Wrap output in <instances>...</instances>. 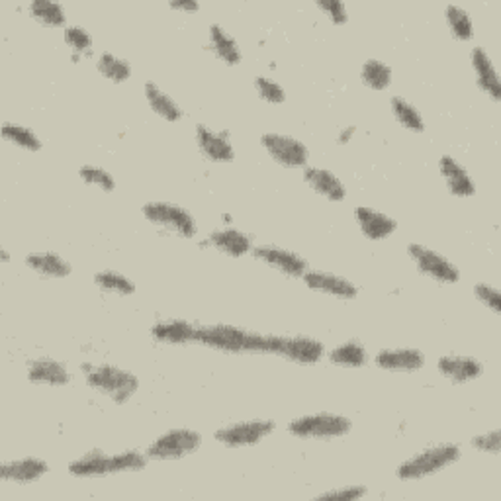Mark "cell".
Masks as SVG:
<instances>
[{
  "label": "cell",
  "mask_w": 501,
  "mask_h": 501,
  "mask_svg": "<svg viewBox=\"0 0 501 501\" xmlns=\"http://www.w3.org/2000/svg\"><path fill=\"white\" fill-rule=\"evenodd\" d=\"M148 455L140 450H124L106 455L102 450H89L69 464V474L75 478H102L110 474L138 472L148 467Z\"/></svg>",
  "instance_id": "6da1fadb"
},
{
  "label": "cell",
  "mask_w": 501,
  "mask_h": 501,
  "mask_svg": "<svg viewBox=\"0 0 501 501\" xmlns=\"http://www.w3.org/2000/svg\"><path fill=\"white\" fill-rule=\"evenodd\" d=\"M197 343L222 351L229 354L239 352H263L265 354V335L247 332L243 327L216 323V325H200L197 327V335H194Z\"/></svg>",
  "instance_id": "7a4b0ae2"
},
{
  "label": "cell",
  "mask_w": 501,
  "mask_h": 501,
  "mask_svg": "<svg viewBox=\"0 0 501 501\" xmlns=\"http://www.w3.org/2000/svg\"><path fill=\"white\" fill-rule=\"evenodd\" d=\"M82 371L87 386L94 390V392L110 398L114 403H118V406L130 401L140 390L138 376L130 371L118 369V366L82 364Z\"/></svg>",
  "instance_id": "3957f363"
},
{
  "label": "cell",
  "mask_w": 501,
  "mask_h": 501,
  "mask_svg": "<svg viewBox=\"0 0 501 501\" xmlns=\"http://www.w3.org/2000/svg\"><path fill=\"white\" fill-rule=\"evenodd\" d=\"M458 460H460L458 445H452V443L435 445L418 452V455H413L408 460H403L396 470V476L403 482L429 478V476L448 468L450 464H455Z\"/></svg>",
  "instance_id": "277c9868"
},
{
  "label": "cell",
  "mask_w": 501,
  "mask_h": 501,
  "mask_svg": "<svg viewBox=\"0 0 501 501\" xmlns=\"http://www.w3.org/2000/svg\"><path fill=\"white\" fill-rule=\"evenodd\" d=\"M352 429V421L345 415L320 411L312 415H303L288 423V433L298 438H317V441H329L349 435Z\"/></svg>",
  "instance_id": "5b68a950"
},
{
  "label": "cell",
  "mask_w": 501,
  "mask_h": 501,
  "mask_svg": "<svg viewBox=\"0 0 501 501\" xmlns=\"http://www.w3.org/2000/svg\"><path fill=\"white\" fill-rule=\"evenodd\" d=\"M141 212L149 224L167 231L170 236L192 239L198 234L197 219L182 206L170 202H148L141 207Z\"/></svg>",
  "instance_id": "8992f818"
},
{
  "label": "cell",
  "mask_w": 501,
  "mask_h": 501,
  "mask_svg": "<svg viewBox=\"0 0 501 501\" xmlns=\"http://www.w3.org/2000/svg\"><path fill=\"white\" fill-rule=\"evenodd\" d=\"M325 352V345L313 337L265 335V354H276L290 362L317 364L323 361Z\"/></svg>",
  "instance_id": "52a82bcc"
},
{
  "label": "cell",
  "mask_w": 501,
  "mask_h": 501,
  "mask_svg": "<svg viewBox=\"0 0 501 501\" xmlns=\"http://www.w3.org/2000/svg\"><path fill=\"white\" fill-rule=\"evenodd\" d=\"M202 445V435L194 429H187V427H178V429H170L157 437L155 441L145 450L149 460H180L192 452H197Z\"/></svg>",
  "instance_id": "ba28073f"
},
{
  "label": "cell",
  "mask_w": 501,
  "mask_h": 501,
  "mask_svg": "<svg viewBox=\"0 0 501 501\" xmlns=\"http://www.w3.org/2000/svg\"><path fill=\"white\" fill-rule=\"evenodd\" d=\"M408 255L413 265L418 266V271L435 280V283L457 284L460 280V271L455 263H450L441 253L421 246V243H409Z\"/></svg>",
  "instance_id": "9c48e42d"
},
{
  "label": "cell",
  "mask_w": 501,
  "mask_h": 501,
  "mask_svg": "<svg viewBox=\"0 0 501 501\" xmlns=\"http://www.w3.org/2000/svg\"><path fill=\"white\" fill-rule=\"evenodd\" d=\"M276 429L273 419H251V421H237L226 427H219L214 433L217 443H222L229 448H243L259 445L263 438L271 437Z\"/></svg>",
  "instance_id": "30bf717a"
},
{
  "label": "cell",
  "mask_w": 501,
  "mask_h": 501,
  "mask_svg": "<svg viewBox=\"0 0 501 501\" xmlns=\"http://www.w3.org/2000/svg\"><path fill=\"white\" fill-rule=\"evenodd\" d=\"M261 145L275 163L286 169H303L308 165L310 149L296 138L284 136V133H263Z\"/></svg>",
  "instance_id": "8fae6325"
},
{
  "label": "cell",
  "mask_w": 501,
  "mask_h": 501,
  "mask_svg": "<svg viewBox=\"0 0 501 501\" xmlns=\"http://www.w3.org/2000/svg\"><path fill=\"white\" fill-rule=\"evenodd\" d=\"M253 256L256 261L265 263L266 266L275 268V271L283 273L290 278H302L308 273V261L298 253L278 247V246H259L253 249Z\"/></svg>",
  "instance_id": "7c38bea8"
},
{
  "label": "cell",
  "mask_w": 501,
  "mask_h": 501,
  "mask_svg": "<svg viewBox=\"0 0 501 501\" xmlns=\"http://www.w3.org/2000/svg\"><path fill=\"white\" fill-rule=\"evenodd\" d=\"M194 140L200 153L212 163H231L236 159V149L231 145L227 131L212 130L206 124H198L194 130Z\"/></svg>",
  "instance_id": "4fadbf2b"
},
{
  "label": "cell",
  "mask_w": 501,
  "mask_h": 501,
  "mask_svg": "<svg viewBox=\"0 0 501 501\" xmlns=\"http://www.w3.org/2000/svg\"><path fill=\"white\" fill-rule=\"evenodd\" d=\"M303 284L313 292H320V294H327L341 300H354L359 296V288L354 286L351 280L345 276H339L333 273L325 271H310L302 276Z\"/></svg>",
  "instance_id": "5bb4252c"
},
{
  "label": "cell",
  "mask_w": 501,
  "mask_h": 501,
  "mask_svg": "<svg viewBox=\"0 0 501 501\" xmlns=\"http://www.w3.org/2000/svg\"><path fill=\"white\" fill-rule=\"evenodd\" d=\"M374 362L378 369L388 372H418L425 364V354L413 347L382 349L376 352Z\"/></svg>",
  "instance_id": "9a60e30c"
},
{
  "label": "cell",
  "mask_w": 501,
  "mask_h": 501,
  "mask_svg": "<svg viewBox=\"0 0 501 501\" xmlns=\"http://www.w3.org/2000/svg\"><path fill=\"white\" fill-rule=\"evenodd\" d=\"M50 472V464L38 457H24L5 462L0 467V478L12 484H34L40 482Z\"/></svg>",
  "instance_id": "2e32d148"
},
{
  "label": "cell",
  "mask_w": 501,
  "mask_h": 501,
  "mask_svg": "<svg viewBox=\"0 0 501 501\" xmlns=\"http://www.w3.org/2000/svg\"><path fill=\"white\" fill-rule=\"evenodd\" d=\"M354 219H357V226L361 227L362 236L371 241H384L396 234L398 229L396 219L369 206L354 207Z\"/></svg>",
  "instance_id": "e0dca14e"
},
{
  "label": "cell",
  "mask_w": 501,
  "mask_h": 501,
  "mask_svg": "<svg viewBox=\"0 0 501 501\" xmlns=\"http://www.w3.org/2000/svg\"><path fill=\"white\" fill-rule=\"evenodd\" d=\"M206 241H207V247H214L219 253L234 256V259L246 256V255L253 253V249H255L251 236H247L246 231L236 229V227L214 229L212 234L207 236Z\"/></svg>",
  "instance_id": "ac0fdd59"
},
{
  "label": "cell",
  "mask_w": 501,
  "mask_h": 501,
  "mask_svg": "<svg viewBox=\"0 0 501 501\" xmlns=\"http://www.w3.org/2000/svg\"><path fill=\"white\" fill-rule=\"evenodd\" d=\"M437 369L447 381L464 384L470 381H478L484 374V364L474 357H462V354H447L437 362Z\"/></svg>",
  "instance_id": "d6986e66"
},
{
  "label": "cell",
  "mask_w": 501,
  "mask_h": 501,
  "mask_svg": "<svg viewBox=\"0 0 501 501\" xmlns=\"http://www.w3.org/2000/svg\"><path fill=\"white\" fill-rule=\"evenodd\" d=\"M438 173H441L445 185L452 197L458 198H470L476 194V182L470 177V173L464 169L455 157L443 155L438 161Z\"/></svg>",
  "instance_id": "ffe728a7"
},
{
  "label": "cell",
  "mask_w": 501,
  "mask_h": 501,
  "mask_svg": "<svg viewBox=\"0 0 501 501\" xmlns=\"http://www.w3.org/2000/svg\"><path fill=\"white\" fill-rule=\"evenodd\" d=\"M303 182L320 197L329 202H343L347 198V188L337 175L322 167H303Z\"/></svg>",
  "instance_id": "44dd1931"
},
{
  "label": "cell",
  "mask_w": 501,
  "mask_h": 501,
  "mask_svg": "<svg viewBox=\"0 0 501 501\" xmlns=\"http://www.w3.org/2000/svg\"><path fill=\"white\" fill-rule=\"evenodd\" d=\"M472 69L476 75V82L482 92H486L494 102L501 101V81L496 71L492 57L486 53L484 47H474L472 50Z\"/></svg>",
  "instance_id": "7402d4cb"
},
{
  "label": "cell",
  "mask_w": 501,
  "mask_h": 501,
  "mask_svg": "<svg viewBox=\"0 0 501 501\" xmlns=\"http://www.w3.org/2000/svg\"><path fill=\"white\" fill-rule=\"evenodd\" d=\"M28 381L32 384L59 388V386H67L71 382V372L63 362L43 357V359H35L28 364Z\"/></svg>",
  "instance_id": "603a6c76"
},
{
  "label": "cell",
  "mask_w": 501,
  "mask_h": 501,
  "mask_svg": "<svg viewBox=\"0 0 501 501\" xmlns=\"http://www.w3.org/2000/svg\"><path fill=\"white\" fill-rule=\"evenodd\" d=\"M207 50L229 67L239 65L243 59L239 43L219 24H212L210 30H207Z\"/></svg>",
  "instance_id": "cb8c5ba5"
},
{
  "label": "cell",
  "mask_w": 501,
  "mask_h": 501,
  "mask_svg": "<svg viewBox=\"0 0 501 501\" xmlns=\"http://www.w3.org/2000/svg\"><path fill=\"white\" fill-rule=\"evenodd\" d=\"M194 335L197 325L187 320H163L151 327V337L165 345H187L194 341Z\"/></svg>",
  "instance_id": "d4e9b609"
},
{
  "label": "cell",
  "mask_w": 501,
  "mask_h": 501,
  "mask_svg": "<svg viewBox=\"0 0 501 501\" xmlns=\"http://www.w3.org/2000/svg\"><path fill=\"white\" fill-rule=\"evenodd\" d=\"M26 266L35 275L43 278H67L72 271V266L67 259L57 253H32L26 256Z\"/></svg>",
  "instance_id": "484cf974"
},
{
  "label": "cell",
  "mask_w": 501,
  "mask_h": 501,
  "mask_svg": "<svg viewBox=\"0 0 501 501\" xmlns=\"http://www.w3.org/2000/svg\"><path fill=\"white\" fill-rule=\"evenodd\" d=\"M143 94H145V101H148L149 108L165 121L175 124V121H180L182 116H185L182 114V108L177 104L173 96H169L161 87H157V82H153V81L145 82Z\"/></svg>",
  "instance_id": "4316f807"
},
{
  "label": "cell",
  "mask_w": 501,
  "mask_h": 501,
  "mask_svg": "<svg viewBox=\"0 0 501 501\" xmlns=\"http://www.w3.org/2000/svg\"><path fill=\"white\" fill-rule=\"evenodd\" d=\"M325 354L329 362L343 366V369H361V366H366V362L371 361L369 351H366L361 341H347V343H341Z\"/></svg>",
  "instance_id": "83f0119b"
},
{
  "label": "cell",
  "mask_w": 501,
  "mask_h": 501,
  "mask_svg": "<svg viewBox=\"0 0 501 501\" xmlns=\"http://www.w3.org/2000/svg\"><path fill=\"white\" fill-rule=\"evenodd\" d=\"M30 16L45 28H63L67 22L65 8L52 0H34L28 6Z\"/></svg>",
  "instance_id": "f1b7e54d"
},
{
  "label": "cell",
  "mask_w": 501,
  "mask_h": 501,
  "mask_svg": "<svg viewBox=\"0 0 501 501\" xmlns=\"http://www.w3.org/2000/svg\"><path fill=\"white\" fill-rule=\"evenodd\" d=\"M94 284L99 286L106 294L112 296H131L136 294V283L126 275H121L118 271H110V268H104V271L94 275Z\"/></svg>",
  "instance_id": "f546056e"
},
{
  "label": "cell",
  "mask_w": 501,
  "mask_h": 501,
  "mask_svg": "<svg viewBox=\"0 0 501 501\" xmlns=\"http://www.w3.org/2000/svg\"><path fill=\"white\" fill-rule=\"evenodd\" d=\"M390 106H392V114L401 128H406L408 131H413V133L425 131V120L419 110L411 102L401 99V96H392V99H390Z\"/></svg>",
  "instance_id": "4dcf8cb0"
},
{
  "label": "cell",
  "mask_w": 501,
  "mask_h": 501,
  "mask_svg": "<svg viewBox=\"0 0 501 501\" xmlns=\"http://www.w3.org/2000/svg\"><path fill=\"white\" fill-rule=\"evenodd\" d=\"M361 81L371 91H386L392 82V69L381 59H369L361 67Z\"/></svg>",
  "instance_id": "1f68e13d"
},
{
  "label": "cell",
  "mask_w": 501,
  "mask_h": 501,
  "mask_svg": "<svg viewBox=\"0 0 501 501\" xmlns=\"http://www.w3.org/2000/svg\"><path fill=\"white\" fill-rule=\"evenodd\" d=\"M3 138L6 141H10L12 145H16V148H20L24 151H30V153H38L43 148V143L38 138V133L22 124H10V121H6V124L3 126Z\"/></svg>",
  "instance_id": "d6a6232c"
},
{
  "label": "cell",
  "mask_w": 501,
  "mask_h": 501,
  "mask_svg": "<svg viewBox=\"0 0 501 501\" xmlns=\"http://www.w3.org/2000/svg\"><path fill=\"white\" fill-rule=\"evenodd\" d=\"M96 69H99L101 75L112 82H126L131 77V65L126 59H121L114 53L104 52L96 59Z\"/></svg>",
  "instance_id": "836d02e7"
},
{
  "label": "cell",
  "mask_w": 501,
  "mask_h": 501,
  "mask_svg": "<svg viewBox=\"0 0 501 501\" xmlns=\"http://www.w3.org/2000/svg\"><path fill=\"white\" fill-rule=\"evenodd\" d=\"M445 20L450 34L460 42H470L474 38V22L464 8L457 5H448L445 8Z\"/></svg>",
  "instance_id": "e575fe53"
},
{
  "label": "cell",
  "mask_w": 501,
  "mask_h": 501,
  "mask_svg": "<svg viewBox=\"0 0 501 501\" xmlns=\"http://www.w3.org/2000/svg\"><path fill=\"white\" fill-rule=\"evenodd\" d=\"M63 40L71 47L72 61H81L82 55L92 53L94 40H92V35L82 26H65L63 28Z\"/></svg>",
  "instance_id": "d590c367"
},
{
  "label": "cell",
  "mask_w": 501,
  "mask_h": 501,
  "mask_svg": "<svg viewBox=\"0 0 501 501\" xmlns=\"http://www.w3.org/2000/svg\"><path fill=\"white\" fill-rule=\"evenodd\" d=\"M79 177L81 180L84 182V185H89V187H96V188H101L104 192H114L116 188V180L114 177L108 173L106 169L102 167H96V165H82L79 169Z\"/></svg>",
  "instance_id": "8d00e7d4"
},
{
  "label": "cell",
  "mask_w": 501,
  "mask_h": 501,
  "mask_svg": "<svg viewBox=\"0 0 501 501\" xmlns=\"http://www.w3.org/2000/svg\"><path fill=\"white\" fill-rule=\"evenodd\" d=\"M255 91L259 94V99L268 104H283L286 101V91L283 84L263 75L255 77Z\"/></svg>",
  "instance_id": "74e56055"
},
{
  "label": "cell",
  "mask_w": 501,
  "mask_h": 501,
  "mask_svg": "<svg viewBox=\"0 0 501 501\" xmlns=\"http://www.w3.org/2000/svg\"><path fill=\"white\" fill-rule=\"evenodd\" d=\"M474 296L480 303H484L487 310H492L494 313L499 315L501 312V292L490 284L480 283L474 286Z\"/></svg>",
  "instance_id": "f35d334b"
},
{
  "label": "cell",
  "mask_w": 501,
  "mask_h": 501,
  "mask_svg": "<svg viewBox=\"0 0 501 501\" xmlns=\"http://www.w3.org/2000/svg\"><path fill=\"white\" fill-rule=\"evenodd\" d=\"M317 8H320L335 26H343V24L349 22V10L341 0H317Z\"/></svg>",
  "instance_id": "ab89813d"
},
{
  "label": "cell",
  "mask_w": 501,
  "mask_h": 501,
  "mask_svg": "<svg viewBox=\"0 0 501 501\" xmlns=\"http://www.w3.org/2000/svg\"><path fill=\"white\" fill-rule=\"evenodd\" d=\"M470 445L480 450V452H487V455H499V448H501V431L499 429H494V431H487V433H482V435H476L472 437Z\"/></svg>",
  "instance_id": "60d3db41"
},
{
  "label": "cell",
  "mask_w": 501,
  "mask_h": 501,
  "mask_svg": "<svg viewBox=\"0 0 501 501\" xmlns=\"http://www.w3.org/2000/svg\"><path fill=\"white\" fill-rule=\"evenodd\" d=\"M369 494L364 486H349V487H337V490H327L317 496V499H341V501H354L361 499Z\"/></svg>",
  "instance_id": "b9f144b4"
},
{
  "label": "cell",
  "mask_w": 501,
  "mask_h": 501,
  "mask_svg": "<svg viewBox=\"0 0 501 501\" xmlns=\"http://www.w3.org/2000/svg\"><path fill=\"white\" fill-rule=\"evenodd\" d=\"M173 10H182V12H198L200 5L197 0H180V3H170L169 5Z\"/></svg>",
  "instance_id": "7bdbcfd3"
},
{
  "label": "cell",
  "mask_w": 501,
  "mask_h": 501,
  "mask_svg": "<svg viewBox=\"0 0 501 501\" xmlns=\"http://www.w3.org/2000/svg\"><path fill=\"white\" fill-rule=\"evenodd\" d=\"M354 133H357V128H354V126H347V128H343V130L339 131V136H337V143H339V145H345V143H349V141L352 140Z\"/></svg>",
  "instance_id": "ee69618b"
},
{
  "label": "cell",
  "mask_w": 501,
  "mask_h": 501,
  "mask_svg": "<svg viewBox=\"0 0 501 501\" xmlns=\"http://www.w3.org/2000/svg\"><path fill=\"white\" fill-rule=\"evenodd\" d=\"M0 261H3V263H8L10 261V255H8V251L3 247V249H0Z\"/></svg>",
  "instance_id": "f6af8a7d"
}]
</instances>
